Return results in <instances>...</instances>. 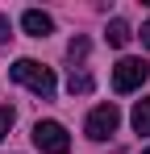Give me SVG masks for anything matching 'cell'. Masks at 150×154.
<instances>
[{
	"instance_id": "cell-1",
	"label": "cell",
	"mask_w": 150,
	"mask_h": 154,
	"mask_svg": "<svg viewBox=\"0 0 150 154\" xmlns=\"http://www.w3.org/2000/svg\"><path fill=\"white\" fill-rule=\"evenodd\" d=\"M8 75L17 79V83H25V88H29L33 96H42V100H50L54 88H58V83H54V71L42 67L38 58H17V63L8 67Z\"/></svg>"
},
{
	"instance_id": "cell-2",
	"label": "cell",
	"mask_w": 150,
	"mask_h": 154,
	"mask_svg": "<svg viewBox=\"0 0 150 154\" xmlns=\"http://www.w3.org/2000/svg\"><path fill=\"white\" fill-rule=\"evenodd\" d=\"M33 146L42 154H67L71 150V137H67V129L58 121H38L33 125Z\"/></svg>"
},
{
	"instance_id": "cell-3",
	"label": "cell",
	"mask_w": 150,
	"mask_h": 154,
	"mask_svg": "<svg viewBox=\"0 0 150 154\" xmlns=\"http://www.w3.org/2000/svg\"><path fill=\"white\" fill-rule=\"evenodd\" d=\"M117 125H121V112H117V104H100V108H92L88 112V137L92 142H104V137H113L117 133Z\"/></svg>"
},
{
	"instance_id": "cell-4",
	"label": "cell",
	"mask_w": 150,
	"mask_h": 154,
	"mask_svg": "<svg viewBox=\"0 0 150 154\" xmlns=\"http://www.w3.org/2000/svg\"><path fill=\"white\" fill-rule=\"evenodd\" d=\"M150 75V67L142 63V58H121L117 67H113V88L117 92H133V88H142Z\"/></svg>"
},
{
	"instance_id": "cell-5",
	"label": "cell",
	"mask_w": 150,
	"mask_h": 154,
	"mask_svg": "<svg viewBox=\"0 0 150 154\" xmlns=\"http://www.w3.org/2000/svg\"><path fill=\"white\" fill-rule=\"evenodd\" d=\"M21 29L29 38H50V33H54V21H50V13H42V8H25Z\"/></svg>"
},
{
	"instance_id": "cell-6",
	"label": "cell",
	"mask_w": 150,
	"mask_h": 154,
	"mask_svg": "<svg viewBox=\"0 0 150 154\" xmlns=\"http://www.w3.org/2000/svg\"><path fill=\"white\" fill-rule=\"evenodd\" d=\"M129 121H133V133H142V137H150V96L133 104V117H129Z\"/></svg>"
},
{
	"instance_id": "cell-7",
	"label": "cell",
	"mask_w": 150,
	"mask_h": 154,
	"mask_svg": "<svg viewBox=\"0 0 150 154\" xmlns=\"http://www.w3.org/2000/svg\"><path fill=\"white\" fill-rule=\"evenodd\" d=\"M92 88H96V83H92L88 71H71V79H67V92H71V96H88Z\"/></svg>"
},
{
	"instance_id": "cell-8",
	"label": "cell",
	"mask_w": 150,
	"mask_h": 154,
	"mask_svg": "<svg viewBox=\"0 0 150 154\" xmlns=\"http://www.w3.org/2000/svg\"><path fill=\"white\" fill-rule=\"evenodd\" d=\"M129 38H133V33H129V25H125L121 17H113V21H108V46H125Z\"/></svg>"
},
{
	"instance_id": "cell-9",
	"label": "cell",
	"mask_w": 150,
	"mask_h": 154,
	"mask_svg": "<svg viewBox=\"0 0 150 154\" xmlns=\"http://www.w3.org/2000/svg\"><path fill=\"white\" fill-rule=\"evenodd\" d=\"M88 50H92V42H88V38H71V46H67V54H71V63H79V58H88Z\"/></svg>"
},
{
	"instance_id": "cell-10",
	"label": "cell",
	"mask_w": 150,
	"mask_h": 154,
	"mask_svg": "<svg viewBox=\"0 0 150 154\" xmlns=\"http://www.w3.org/2000/svg\"><path fill=\"white\" fill-rule=\"evenodd\" d=\"M13 121H17V112H13L8 104H0V137H8V129H13Z\"/></svg>"
},
{
	"instance_id": "cell-11",
	"label": "cell",
	"mask_w": 150,
	"mask_h": 154,
	"mask_svg": "<svg viewBox=\"0 0 150 154\" xmlns=\"http://www.w3.org/2000/svg\"><path fill=\"white\" fill-rule=\"evenodd\" d=\"M8 38H13V25H8V17L0 13V42H8Z\"/></svg>"
},
{
	"instance_id": "cell-12",
	"label": "cell",
	"mask_w": 150,
	"mask_h": 154,
	"mask_svg": "<svg viewBox=\"0 0 150 154\" xmlns=\"http://www.w3.org/2000/svg\"><path fill=\"white\" fill-rule=\"evenodd\" d=\"M142 46H150V21L142 25Z\"/></svg>"
},
{
	"instance_id": "cell-13",
	"label": "cell",
	"mask_w": 150,
	"mask_h": 154,
	"mask_svg": "<svg viewBox=\"0 0 150 154\" xmlns=\"http://www.w3.org/2000/svg\"><path fill=\"white\" fill-rule=\"evenodd\" d=\"M142 154H150V150H142Z\"/></svg>"
}]
</instances>
